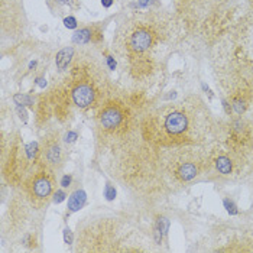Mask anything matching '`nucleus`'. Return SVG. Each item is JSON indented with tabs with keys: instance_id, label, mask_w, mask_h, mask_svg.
Listing matches in <instances>:
<instances>
[{
	"instance_id": "1",
	"label": "nucleus",
	"mask_w": 253,
	"mask_h": 253,
	"mask_svg": "<svg viewBox=\"0 0 253 253\" xmlns=\"http://www.w3.org/2000/svg\"><path fill=\"white\" fill-rule=\"evenodd\" d=\"M172 22L158 10L133 13L120 23L113 49L127 77L136 84H148L161 70V49L172 38Z\"/></svg>"
},
{
	"instance_id": "2",
	"label": "nucleus",
	"mask_w": 253,
	"mask_h": 253,
	"mask_svg": "<svg viewBox=\"0 0 253 253\" xmlns=\"http://www.w3.org/2000/svg\"><path fill=\"white\" fill-rule=\"evenodd\" d=\"M214 126L210 112L198 98L178 103L143 104L140 115V136L154 145L207 146Z\"/></svg>"
},
{
	"instance_id": "3",
	"label": "nucleus",
	"mask_w": 253,
	"mask_h": 253,
	"mask_svg": "<svg viewBox=\"0 0 253 253\" xmlns=\"http://www.w3.org/2000/svg\"><path fill=\"white\" fill-rule=\"evenodd\" d=\"M115 96L119 94L113 93L104 65L94 55L85 52L73 58L64 84L51 91V97L55 98L54 107L58 109L59 115L67 110V104H74L81 110H98Z\"/></svg>"
},
{
	"instance_id": "4",
	"label": "nucleus",
	"mask_w": 253,
	"mask_h": 253,
	"mask_svg": "<svg viewBox=\"0 0 253 253\" xmlns=\"http://www.w3.org/2000/svg\"><path fill=\"white\" fill-rule=\"evenodd\" d=\"M143 104L126 101L122 96L107 100L94 117L96 151L100 158L115 152L140 135Z\"/></svg>"
},
{
	"instance_id": "5",
	"label": "nucleus",
	"mask_w": 253,
	"mask_h": 253,
	"mask_svg": "<svg viewBox=\"0 0 253 253\" xmlns=\"http://www.w3.org/2000/svg\"><path fill=\"white\" fill-rule=\"evenodd\" d=\"M77 252H146L137 230L123 218L88 217L77 224Z\"/></svg>"
},
{
	"instance_id": "6",
	"label": "nucleus",
	"mask_w": 253,
	"mask_h": 253,
	"mask_svg": "<svg viewBox=\"0 0 253 253\" xmlns=\"http://www.w3.org/2000/svg\"><path fill=\"white\" fill-rule=\"evenodd\" d=\"M35 164L18 132H1V176L9 187H20Z\"/></svg>"
},
{
	"instance_id": "7",
	"label": "nucleus",
	"mask_w": 253,
	"mask_h": 253,
	"mask_svg": "<svg viewBox=\"0 0 253 253\" xmlns=\"http://www.w3.org/2000/svg\"><path fill=\"white\" fill-rule=\"evenodd\" d=\"M55 184L57 172L41 162H37L20 188L26 194L35 211H41L48 207L51 198L54 197V193L57 191Z\"/></svg>"
},
{
	"instance_id": "8",
	"label": "nucleus",
	"mask_w": 253,
	"mask_h": 253,
	"mask_svg": "<svg viewBox=\"0 0 253 253\" xmlns=\"http://www.w3.org/2000/svg\"><path fill=\"white\" fill-rule=\"evenodd\" d=\"M1 39H19L26 34L28 20L20 0H1L0 3Z\"/></svg>"
},
{
	"instance_id": "9",
	"label": "nucleus",
	"mask_w": 253,
	"mask_h": 253,
	"mask_svg": "<svg viewBox=\"0 0 253 253\" xmlns=\"http://www.w3.org/2000/svg\"><path fill=\"white\" fill-rule=\"evenodd\" d=\"M175 7L182 22L185 23H213L218 16V0H175Z\"/></svg>"
},
{
	"instance_id": "10",
	"label": "nucleus",
	"mask_w": 253,
	"mask_h": 253,
	"mask_svg": "<svg viewBox=\"0 0 253 253\" xmlns=\"http://www.w3.org/2000/svg\"><path fill=\"white\" fill-rule=\"evenodd\" d=\"M224 142L227 151L232 155L240 156L242 154H246L253 145V130L251 123L240 117L233 119L226 127Z\"/></svg>"
},
{
	"instance_id": "11",
	"label": "nucleus",
	"mask_w": 253,
	"mask_h": 253,
	"mask_svg": "<svg viewBox=\"0 0 253 253\" xmlns=\"http://www.w3.org/2000/svg\"><path fill=\"white\" fill-rule=\"evenodd\" d=\"M37 162H41L48 168L54 169L55 172L62 168L65 162V154L58 130H51L43 136Z\"/></svg>"
},
{
	"instance_id": "12",
	"label": "nucleus",
	"mask_w": 253,
	"mask_h": 253,
	"mask_svg": "<svg viewBox=\"0 0 253 253\" xmlns=\"http://www.w3.org/2000/svg\"><path fill=\"white\" fill-rule=\"evenodd\" d=\"M103 38L101 31L98 26H87L80 31H77L73 37L74 43H80V45H85L90 42H98Z\"/></svg>"
},
{
	"instance_id": "13",
	"label": "nucleus",
	"mask_w": 253,
	"mask_h": 253,
	"mask_svg": "<svg viewBox=\"0 0 253 253\" xmlns=\"http://www.w3.org/2000/svg\"><path fill=\"white\" fill-rule=\"evenodd\" d=\"M210 161L214 164V168L217 169V172L220 175H224V176L233 174V169L236 165L234 159L227 154H218L214 158H211Z\"/></svg>"
},
{
	"instance_id": "14",
	"label": "nucleus",
	"mask_w": 253,
	"mask_h": 253,
	"mask_svg": "<svg viewBox=\"0 0 253 253\" xmlns=\"http://www.w3.org/2000/svg\"><path fill=\"white\" fill-rule=\"evenodd\" d=\"M74 58V49L73 48H64L62 51L58 52L57 55V67L59 71H65L68 68V65L73 62Z\"/></svg>"
},
{
	"instance_id": "15",
	"label": "nucleus",
	"mask_w": 253,
	"mask_h": 253,
	"mask_svg": "<svg viewBox=\"0 0 253 253\" xmlns=\"http://www.w3.org/2000/svg\"><path fill=\"white\" fill-rule=\"evenodd\" d=\"M85 193L83 190H77V191H74L71 195H70V198H68V211L70 213H76V211H78L83 206H84L85 203Z\"/></svg>"
},
{
	"instance_id": "16",
	"label": "nucleus",
	"mask_w": 253,
	"mask_h": 253,
	"mask_svg": "<svg viewBox=\"0 0 253 253\" xmlns=\"http://www.w3.org/2000/svg\"><path fill=\"white\" fill-rule=\"evenodd\" d=\"M13 100H15V103L16 104H22V106H29V107H32L34 109V106H35V103H34V98L32 97H29V96H25V94H16L15 97H13Z\"/></svg>"
},
{
	"instance_id": "17",
	"label": "nucleus",
	"mask_w": 253,
	"mask_h": 253,
	"mask_svg": "<svg viewBox=\"0 0 253 253\" xmlns=\"http://www.w3.org/2000/svg\"><path fill=\"white\" fill-rule=\"evenodd\" d=\"M104 195H106V198H107L109 201L115 200V198H116V190H115V187H112L110 184H107L106 188H104Z\"/></svg>"
},
{
	"instance_id": "18",
	"label": "nucleus",
	"mask_w": 253,
	"mask_h": 253,
	"mask_svg": "<svg viewBox=\"0 0 253 253\" xmlns=\"http://www.w3.org/2000/svg\"><path fill=\"white\" fill-rule=\"evenodd\" d=\"M65 197H67V194L62 191V190H57L55 193H54V197H52V200H54V203H61V201H64L65 200Z\"/></svg>"
},
{
	"instance_id": "19",
	"label": "nucleus",
	"mask_w": 253,
	"mask_h": 253,
	"mask_svg": "<svg viewBox=\"0 0 253 253\" xmlns=\"http://www.w3.org/2000/svg\"><path fill=\"white\" fill-rule=\"evenodd\" d=\"M77 137H78V135H77L76 132L70 130V132H67V135H65V137H64V142H65V143H73V142H76Z\"/></svg>"
},
{
	"instance_id": "20",
	"label": "nucleus",
	"mask_w": 253,
	"mask_h": 253,
	"mask_svg": "<svg viewBox=\"0 0 253 253\" xmlns=\"http://www.w3.org/2000/svg\"><path fill=\"white\" fill-rule=\"evenodd\" d=\"M224 206H226V209H227V211H229L230 214H237V209H236V206H234L233 201L224 200Z\"/></svg>"
},
{
	"instance_id": "21",
	"label": "nucleus",
	"mask_w": 253,
	"mask_h": 253,
	"mask_svg": "<svg viewBox=\"0 0 253 253\" xmlns=\"http://www.w3.org/2000/svg\"><path fill=\"white\" fill-rule=\"evenodd\" d=\"M242 74H243V77L246 78V81H248V84H249L251 94H252V101H253V70L249 73V74H245V73H242Z\"/></svg>"
},
{
	"instance_id": "22",
	"label": "nucleus",
	"mask_w": 253,
	"mask_h": 253,
	"mask_svg": "<svg viewBox=\"0 0 253 253\" xmlns=\"http://www.w3.org/2000/svg\"><path fill=\"white\" fill-rule=\"evenodd\" d=\"M64 25L67 28H70V29H74V28H77V20L74 18H65L64 19Z\"/></svg>"
},
{
	"instance_id": "23",
	"label": "nucleus",
	"mask_w": 253,
	"mask_h": 253,
	"mask_svg": "<svg viewBox=\"0 0 253 253\" xmlns=\"http://www.w3.org/2000/svg\"><path fill=\"white\" fill-rule=\"evenodd\" d=\"M71 175L70 174H65L64 176H62V179H61V187L62 188H68L70 185H71Z\"/></svg>"
},
{
	"instance_id": "24",
	"label": "nucleus",
	"mask_w": 253,
	"mask_h": 253,
	"mask_svg": "<svg viewBox=\"0 0 253 253\" xmlns=\"http://www.w3.org/2000/svg\"><path fill=\"white\" fill-rule=\"evenodd\" d=\"M64 240H65L67 245H71L73 243V233H71L70 229H65L64 230Z\"/></svg>"
},
{
	"instance_id": "25",
	"label": "nucleus",
	"mask_w": 253,
	"mask_h": 253,
	"mask_svg": "<svg viewBox=\"0 0 253 253\" xmlns=\"http://www.w3.org/2000/svg\"><path fill=\"white\" fill-rule=\"evenodd\" d=\"M101 3H103V6H106V7H110L112 3H113V0H101Z\"/></svg>"
},
{
	"instance_id": "26",
	"label": "nucleus",
	"mask_w": 253,
	"mask_h": 253,
	"mask_svg": "<svg viewBox=\"0 0 253 253\" xmlns=\"http://www.w3.org/2000/svg\"><path fill=\"white\" fill-rule=\"evenodd\" d=\"M252 3H253V1H252Z\"/></svg>"
}]
</instances>
